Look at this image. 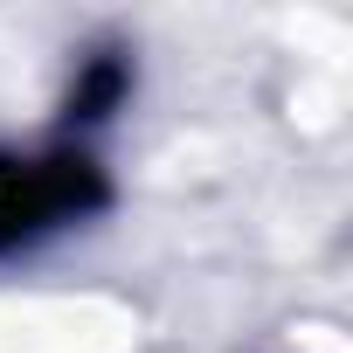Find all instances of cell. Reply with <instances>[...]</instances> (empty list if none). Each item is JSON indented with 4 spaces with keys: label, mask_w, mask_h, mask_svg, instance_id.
Instances as JSON below:
<instances>
[{
    "label": "cell",
    "mask_w": 353,
    "mask_h": 353,
    "mask_svg": "<svg viewBox=\"0 0 353 353\" xmlns=\"http://www.w3.org/2000/svg\"><path fill=\"white\" fill-rule=\"evenodd\" d=\"M104 201V181L83 152H42L0 166V250H21Z\"/></svg>",
    "instance_id": "1"
}]
</instances>
